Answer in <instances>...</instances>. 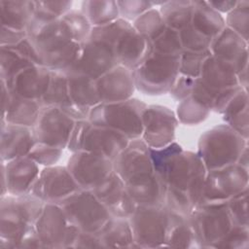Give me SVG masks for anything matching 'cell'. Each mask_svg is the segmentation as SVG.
Masks as SVG:
<instances>
[{
    "label": "cell",
    "instance_id": "6da1fadb",
    "mask_svg": "<svg viewBox=\"0 0 249 249\" xmlns=\"http://www.w3.org/2000/svg\"><path fill=\"white\" fill-rule=\"evenodd\" d=\"M155 172L166 187L185 192L194 207L199 202L206 168L192 151H186L177 142L158 149L150 148Z\"/></svg>",
    "mask_w": 249,
    "mask_h": 249
},
{
    "label": "cell",
    "instance_id": "7a4b0ae2",
    "mask_svg": "<svg viewBox=\"0 0 249 249\" xmlns=\"http://www.w3.org/2000/svg\"><path fill=\"white\" fill-rule=\"evenodd\" d=\"M27 36L37 48L42 64L51 70L68 72L80 56L82 44L66 35L59 18L49 22L31 20Z\"/></svg>",
    "mask_w": 249,
    "mask_h": 249
},
{
    "label": "cell",
    "instance_id": "3957f363",
    "mask_svg": "<svg viewBox=\"0 0 249 249\" xmlns=\"http://www.w3.org/2000/svg\"><path fill=\"white\" fill-rule=\"evenodd\" d=\"M44 204L32 194L0 196L1 249H15L17 242L34 227Z\"/></svg>",
    "mask_w": 249,
    "mask_h": 249
},
{
    "label": "cell",
    "instance_id": "277c9868",
    "mask_svg": "<svg viewBox=\"0 0 249 249\" xmlns=\"http://www.w3.org/2000/svg\"><path fill=\"white\" fill-rule=\"evenodd\" d=\"M90 38L111 46L118 63L134 70L150 53V43L132 26L131 22L119 18L115 21L98 27H92Z\"/></svg>",
    "mask_w": 249,
    "mask_h": 249
},
{
    "label": "cell",
    "instance_id": "5b68a950",
    "mask_svg": "<svg viewBox=\"0 0 249 249\" xmlns=\"http://www.w3.org/2000/svg\"><path fill=\"white\" fill-rule=\"evenodd\" d=\"M246 146H248L247 139L227 124H222L200 135L196 154L208 171L236 163Z\"/></svg>",
    "mask_w": 249,
    "mask_h": 249
},
{
    "label": "cell",
    "instance_id": "8992f818",
    "mask_svg": "<svg viewBox=\"0 0 249 249\" xmlns=\"http://www.w3.org/2000/svg\"><path fill=\"white\" fill-rule=\"evenodd\" d=\"M147 104L137 98L118 102H100L90 109L89 121L107 126L129 140L141 138L142 116Z\"/></svg>",
    "mask_w": 249,
    "mask_h": 249
},
{
    "label": "cell",
    "instance_id": "52a82bcc",
    "mask_svg": "<svg viewBox=\"0 0 249 249\" xmlns=\"http://www.w3.org/2000/svg\"><path fill=\"white\" fill-rule=\"evenodd\" d=\"M135 88L147 95L169 93L179 76V56L150 52L145 59L132 70Z\"/></svg>",
    "mask_w": 249,
    "mask_h": 249
},
{
    "label": "cell",
    "instance_id": "ba28073f",
    "mask_svg": "<svg viewBox=\"0 0 249 249\" xmlns=\"http://www.w3.org/2000/svg\"><path fill=\"white\" fill-rule=\"evenodd\" d=\"M129 139L121 132L91 123L89 120L77 121L67 149L73 153L88 151L98 153L112 160L125 148Z\"/></svg>",
    "mask_w": 249,
    "mask_h": 249
},
{
    "label": "cell",
    "instance_id": "9c48e42d",
    "mask_svg": "<svg viewBox=\"0 0 249 249\" xmlns=\"http://www.w3.org/2000/svg\"><path fill=\"white\" fill-rule=\"evenodd\" d=\"M69 222L81 231L97 232L111 218V214L93 191L79 189L60 202Z\"/></svg>",
    "mask_w": 249,
    "mask_h": 249
},
{
    "label": "cell",
    "instance_id": "30bf717a",
    "mask_svg": "<svg viewBox=\"0 0 249 249\" xmlns=\"http://www.w3.org/2000/svg\"><path fill=\"white\" fill-rule=\"evenodd\" d=\"M135 248H163L170 217L163 205L136 206L128 217Z\"/></svg>",
    "mask_w": 249,
    "mask_h": 249
},
{
    "label": "cell",
    "instance_id": "8fae6325",
    "mask_svg": "<svg viewBox=\"0 0 249 249\" xmlns=\"http://www.w3.org/2000/svg\"><path fill=\"white\" fill-rule=\"evenodd\" d=\"M190 222L199 248H213L233 225L227 202H206L195 206Z\"/></svg>",
    "mask_w": 249,
    "mask_h": 249
},
{
    "label": "cell",
    "instance_id": "7c38bea8",
    "mask_svg": "<svg viewBox=\"0 0 249 249\" xmlns=\"http://www.w3.org/2000/svg\"><path fill=\"white\" fill-rule=\"evenodd\" d=\"M34 228L43 248H73L80 230L67 219L58 203H45Z\"/></svg>",
    "mask_w": 249,
    "mask_h": 249
},
{
    "label": "cell",
    "instance_id": "4fadbf2b",
    "mask_svg": "<svg viewBox=\"0 0 249 249\" xmlns=\"http://www.w3.org/2000/svg\"><path fill=\"white\" fill-rule=\"evenodd\" d=\"M246 188H249V169L237 163L208 170L197 205L206 202H226Z\"/></svg>",
    "mask_w": 249,
    "mask_h": 249
},
{
    "label": "cell",
    "instance_id": "5bb4252c",
    "mask_svg": "<svg viewBox=\"0 0 249 249\" xmlns=\"http://www.w3.org/2000/svg\"><path fill=\"white\" fill-rule=\"evenodd\" d=\"M76 122L58 107L42 106L32 130L37 142L64 150Z\"/></svg>",
    "mask_w": 249,
    "mask_h": 249
},
{
    "label": "cell",
    "instance_id": "9a60e30c",
    "mask_svg": "<svg viewBox=\"0 0 249 249\" xmlns=\"http://www.w3.org/2000/svg\"><path fill=\"white\" fill-rule=\"evenodd\" d=\"M66 166L80 189L91 191L114 171L111 159L88 151L71 153Z\"/></svg>",
    "mask_w": 249,
    "mask_h": 249
},
{
    "label": "cell",
    "instance_id": "2e32d148",
    "mask_svg": "<svg viewBox=\"0 0 249 249\" xmlns=\"http://www.w3.org/2000/svg\"><path fill=\"white\" fill-rule=\"evenodd\" d=\"M178 119L175 112L162 105H147L142 116L141 139L151 149L175 141Z\"/></svg>",
    "mask_w": 249,
    "mask_h": 249
},
{
    "label": "cell",
    "instance_id": "e0dca14e",
    "mask_svg": "<svg viewBox=\"0 0 249 249\" xmlns=\"http://www.w3.org/2000/svg\"><path fill=\"white\" fill-rule=\"evenodd\" d=\"M79 189L67 166L55 164L41 169L31 194L45 203H58Z\"/></svg>",
    "mask_w": 249,
    "mask_h": 249
},
{
    "label": "cell",
    "instance_id": "ac0fdd59",
    "mask_svg": "<svg viewBox=\"0 0 249 249\" xmlns=\"http://www.w3.org/2000/svg\"><path fill=\"white\" fill-rule=\"evenodd\" d=\"M119 65L114 50L108 44L89 38L82 44L80 56L74 67L68 72H75L97 80L103 74Z\"/></svg>",
    "mask_w": 249,
    "mask_h": 249
},
{
    "label": "cell",
    "instance_id": "d6986e66",
    "mask_svg": "<svg viewBox=\"0 0 249 249\" xmlns=\"http://www.w3.org/2000/svg\"><path fill=\"white\" fill-rule=\"evenodd\" d=\"M113 169L124 183L155 172L150 148L141 138L129 140L125 148L113 160Z\"/></svg>",
    "mask_w": 249,
    "mask_h": 249
},
{
    "label": "cell",
    "instance_id": "ffe728a7",
    "mask_svg": "<svg viewBox=\"0 0 249 249\" xmlns=\"http://www.w3.org/2000/svg\"><path fill=\"white\" fill-rule=\"evenodd\" d=\"M92 191L111 216L128 218L137 206L129 196L124 181L114 171Z\"/></svg>",
    "mask_w": 249,
    "mask_h": 249
},
{
    "label": "cell",
    "instance_id": "44dd1931",
    "mask_svg": "<svg viewBox=\"0 0 249 249\" xmlns=\"http://www.w3.org/2000/svg\"><path fill=\"white\" fill-rule=\"evenodd\" d=\"M95 84L101 102L129 99L136 89L132 70L120 64L95 80Z\"/></svg>",
    "mask_w": 249,
    "mask_h": 249
},
{
    "label": "cell",
    "instance_id": "7402d4cb",
    "mask_svg": "<svg viewBox=\"0 0 249 249\" xmlns=\"http://www.w3.org/2000/svg\"><path fill=\"white\" fill-rule=\"evenodd\" d=\"M209 50L214 57L231 64L236 73L248 67V42L227 26L212 39Z\"/></svg>",
    "mask_w": 249,
    "mask_h": 249
},
{
    "label": "cell",
    "instance_id": "603a6c76",
    "mask_svg": "<svg viewBox=\"0 0 249 249\" xmlns=\"http://www.w3.org/2000/svg\"><path fill=\"white\" fill-rule=\"evenodd\" d=\"M28 156L1 161L7 182V195L23 196L31 194L41 169Z\"/></svg>",
    "mask_w": 249,
    "mask_h": 249
},
{
    "label": "cell",
    "instance_id": "cb8c5ba5",
    "mask_svg": "<svg viewBox=\"0 0 249 249\" xmlns=\"http://www.w3.org/2000/svg\"><path fill=\"white\" fill-rule=\"evenodd\" d=\"M0 160L7 161L26 157L36 144L32 127L18 125L1 121Z\"/></svg>",
    "mask_w": 249,
    "mask_h": 249
},
{
    "label": "cell",
    "instance_id": "d4e9b609",
    "mask_svg": "<svg viewBox=\"0 0 249 249\" xmlns=\"http://www.w3.org/2000/svg\"><path fill=\"white\" fill-rule=\"evenodd\" d=\"M50 79L51 69L44 65H32L18 73L7 86L12 92L40 102L48 89Z\"/></svg>",
    "mask_w": 249,
    "mask_h": 249
},
{
    "label": "cell",
    "instance_id": "484cf974",
    "mask_svg": "<svg viewBox=\"0 0 249 249\" xmlns=\"http://www.w3.org/2000/svg\"><path fill=\"white\" fill-rule=\"evenodd\" d=\"M125 186L137 206L163 205L166 186L156 172L130 180Z\"/></svg>",
    "mask_w": 249,
    "mask_h": 249
},
{
    "label": "cell",
    "instance_id": "4316f807",
    "mask_svg": "<svg viewBox=\"0 0 249 249\" xmlns=\"http://www.w3.org/2000/svg\"><path fill=\"white\" fill-rule=\"evenodd\" d=\"M198 78L208 87L217 90L238 86L234 67L212 54L205 59Z\"/></svg>",
    "mask_w": 249,
    "mask_h": 249
},
{
    "label": "cell",
    "instance_id": "83f0119b",
    "mask_svg": "<svg viewBox=\"0 0 249 249\" xmlns=\"http://www.w3.org/2000/svg\"><path fill=\"white\" fill-rule=\"evenodd\" d=\"M226 124L245 139H249L248 90L239 89L228 101L222 114Z\"/></svg>",
    "mask_w": 249,
    "mask_h": 249
},
{
    "label": "cell",
    "instance_id": "f1b7e54d",
    "mask_svg": "<svg viewBox=\"0 0 249 249\" xmlns=\"http://www.w3.org/2000/svg\"><path fill=\"white\" fill-rule=\"evenodd\" d=\"M41 108L39 101L24 98L11 91L8 106L1 114V121L32 127L38 119Z\"/></svg>",
    "mask_w": 249,
    "mask_h": 249
},
{
    "label": "cell",
    "instance_id": "f546056e",
    "mask_svg": "<svg viewBox=\"0 0 249 249\" xmlns=\"http://www.w3.org/2000/svg\"><path fill=\"white\" fill-rule=\"evenodd\" d=\"M35 11V1L0 0L1 26L27 32Z\"/></svg>",
    "mask_w": 249,
    "mask_h": 249
},
{
    "label": "cell",
    "instance_id": "4dcf8cb0",
    "mask_svg": "<svg viewBox=\"0 0 249 249\" xmlns=\"http://www.w3.org/2000/svg\"><path fill=\"white\" fill-rule=\"evenodd\" d=\"M97 234L104 248H135L128 218L111 216Z\"/></svg>",
    "mask_w": 249,
    "mask_h": 249
},
{
    "label": "cell",
    "instance_id": "1f68e13d",
    "mask_svg": "<svg viewBox=\"0 0 249 249\" xmlns=\"http://www.w3.org/2000/svg\"><path fill=\"white\" fill-rule=\"evenodd\" d=\"M66 73L68 77L69 95L74 104L91 109L101 102L95 80L80 73Z\"/></svg>",
    "mask_w": 249,
    "mask_h": 249
},
{
    "label": "cell",
    "instance_id": "d6a6232c",
    "mask_svg": "<svg viewBox=\"0 0 249 249\" xmlns=\"http://www.w3.org/2000/svg\"><path fill=\"white\" fill-rule=\"evenodd\" d=\"M191 24L203 35L213 39L225 27V18L214 10L207 1H194Z\"/></svg>",
    "mask_w": 249,
    "mask_h": 249
},
{
    "label": "cell",
    "instance_id": "836d02e7",
    "mask_svg": "<svg viewBox=\"0 0 249 249\" xmlns=\"http://www.w3.org/2000/svg\"><path fill=\"white\" fill-rule=\"evenodd\" d=\"M169 228L163 248H199L190 218L170 215Z\"/></svg>",
    "mask_w": 249,
    "mask_h": 249
},
{
    "label": "cell",
    "instance_id": "e575fe53",
    "mask_svg": "<svg viewBox=\"0 0 249 249\" xmlns=\"http://www.w3.org/2000/svg\"><path fill=\"white\" fill-rule=\"evenodd\" d=\"M80 11L92 27L109 24L120 18L117 1L114 0H86L81 3Z\"/></svg>",
    "mask_w": 249,
    "mask_h": 249
},
{
    "label": "cell",
    "instance_id": "d590c367",
    "mask_svg": "<svg viewBox=\"0 0 249 249\" xmlns=\"http://www.w3.org/2000/svg\"><path fill=\"white\" fill-rule=\"evenodd\" d=\"M40 104L41 106H55L61 110H65L73 104L69 95L66 72L51 70L50 84Z\"/></svg>",
    "mask_w": 249,
    "mask_h": 249
},
{
    "label": "cell",
    "instance_id": "8d00e7d4",
    "mask_svg": "<svg viewBox=\"0 0 249 249\" xmlns=\"http://www.w3.org/2000/svg\"><path fill=\"white\" fill-rule=\"evenodd\" d=\"M165 25L174 30L180 31L191 24L194 1L191 0H173L164 1L159 7Z\"/></svg>",
    "mask_w": 249,
    "mask_h": 249
},
{
    "label": "cell",
    "instance_id": "74e56055",
    "mask_svg": "<svg viewBox=\"0 0 249 249\" xmlns=\"http://www.w3.org/2000/svg\"><path fill=\"white\" fill-rule=\"evenodd\" d=\"M32 65L35 64L13 47L0 46V80L6 84H10L18 73Z\"/></svg>",
    "mask_w": 249,
    "mask_h": 249
},
{
    "label": "cell",
    "instance_id": "f35d334b",
    "mask_svg": "<svg viewBox=\"0 0 249 249\" xmlns=\"http://www.w3.org/2000/svg\"><path fill=\"white\" fill-rule=\"evenodd\" d=\"M59 21L71 40L83 44L89 38L92 26L80 10H70L59 18Z\"/></svg>",
    "mask_w": 249,
    "mask_h": 249
},
{
    "label": "cell",
    "instance_id": "ab89813d",
    "mask_svg": "<svg viewBox=\"0 0 249 249\" xmlns=\"http://www.w3.org/2000/svg\"><path fill=\"white\" fill-rule=\"evenodd\" d=\"M133 28L149 43L158 38L166 28L160 12L157 8L150 9L131 22Z\"/></svg>",
    "mask_w": 249,
    "mask_h": 249
},
{
    "label": "cell",
    "instance_id": "60d3db41",
    "mask_svg": "<svg viewBox=\"0 0 249 249\" xmlns=\"http://www.w3.org/2000/svg\"><path fill=\"white\" fill-rule=\"evenodd\" d=\"M210 112L211 110L208 107L189 96L179 101L175 114L179 123L187 125H196L204 122Z\"/></svg>",
    "mask_w": 249,
    "mask_h": 249
},
{
    "label": "cell",
    "instance_id": "b9f144b4",
    "mask_svg": "<svg viewBox=\"0 0 249 249\" xmlns=\"http://www.w3.org/2000/svg\"><path fill=\"white\" fill-rule=\"evenodd\" d=\"M226 26L246 42L249 40V1H237L236 6L227 14L225 18Z\"/></svg>",
    "mask_w": 249,
    "mask_h": 249
},
{
    "label": "cell",
    "instance_id": "7bdbcfd3",
    "mask_svg": "<svg viewBox=\"0 0 249 249\" xmlns=\"http://www.w3.org/2000/svg\"><path fill=\"white\" fill-rule=\"evenodd\" d=\"M163 206L170 215L190 218L194 209L188 195L185 192L166 187Z\"/></svg>",
    "mask_w": 249,
    "mask_h": 249
},
{
    "label": "cell",
    "instance_id": "ee69618b",
    "mask_svg": "<svg viewBox=\"0 0 249 249\" xmlns=\"http://www.w3.org/2000/svg\"><path fill=\"white\" fill-rule=\"evenodd\" d=\"M150 47L151 52L165 55L180 56L183 52L179 31L167 26L158 38L150 43Z\"/></svg>",
    "mask_w": 249,
    "mask_h": 249
},
{
    "label": "cell",
    "instance_id": "f6af8a7d",
    "mask_svg": "<svg viewBox=\"0 0 249 249\" xmlns=\"http://www.w3.org/2000/svg\"><path fill=\"white\" fill-rule=\"evenodd\" d=\"M211 55L210 50L203 52L183 51L179 56V73L192 78H198L205 59Z\"/></svg>",
    "mask_w": 249,
    "mask_h": 249
},
{
    "label": "cell",
    "instance_id": "bcb514c9",
    "mask_svg": "<svg viewBox=\"0 0 249 249\" xmlns=\"http://www.w3.org/2000/svg\"><path fill=\"white\" fill-rule=\"evenodd\" d=\"M216 249H248L249 226L232 225L230 231L213 246Z\"/></svg>",
    "mask_w": 249,
    "mask_h": 249
},
{
    "label": "cell",
    "instance_id": "7dc6e473",
    "mask_svg": "<svg viewBox=\"0 0 249 249\" xmlns=\"http://www.w3.org/2000/svg\"><path fill=\"white\" fill-rule=\"evenodd\" d=\"M179 37L183 51L203 52L209 50L212 39L196 30L192 24L179 31Z\"/></svg>",
    "mask_w": 249,
    "mask_h": 249
},
{
    "label": "cell",
    "instance_id": "c3c4849f",
    "mask_svg": "<svg viewBox=\"0 0 249 249\" xmlns=\"http://www.w3.org/2000/svg\"><path fill=\"white\" fill-rule=\"evenodd\" d=\"M248 195L249 188L238 193L227 200V206L234 225L249 226L248 222Z\"/></svg>",
    "mask_w": 249,
    "mask_h": 249
},
{
    "label": "cell",
    "instance_id": "681fc988",
    "mask_svg": "<svg viewBox=\"0 0 249 249\" xmlns=\"http://www.w3.org/2000/svg\"><path fill=\"white\" fill-rule=\"evenodd\" d=\"M63 150L45 144L36 142L31 149L28 157L33 160L40 166H52L55 165L62 156Z\"/></svg>",
    "mask_w": 249,
    "mask_h": 249
},
{
    "label": "cell",
    "instance_id": "f907efd6",
    "mask_svg": "<svg viewBox=\"0 0 249 249\" xmlns=\"http://www.w3.org/2000/svg\"><path fill=\"white\" fill-rule=\"evenodd\" d=\"M120 18L132 22L150 9L155 8L153 1L147 0H119L117 1Z\"/></svg>",
    "mask_w": 249,
    "mask_h": 249
},
{
    "label": "cell",
    "instance_id": "816d5d0a",
    "mask_svg": "<svg viewBox=\"0 0 249 249\" xmlns=\"http://www.w3.org/2000/svg\"><path fill=\"white\" fill-rule=\"evenodd\" d=\"M221 90L214 89L204 84L199 78H196L195 81V85L193 88V91L191 96L196 100L199 101L206 107H208L211 111L214 106V103L219 95Z\"/></svg>",
    "mask_w": 249,
    "mask_h": 249
},
{
    "label": "cell",
    "instance_id": "f5cc1de1",
    "mask_svg": "<svg viewBox=\"0 0 249 249\" xmlns=\"http://www.w3.org/2000/svg\"><path fill=\"white\" fill-rule=\"evenodd\" d=\"M196 79V78L179 74L172 89L169 91L171 97L177 101H181L191 96Z\"/></svg>",
    "mask_w": 249,
    "mask_h": 249
},
{
    "label": "cell",
    "instance_id": "db71d44e",
    "mask_svg": "<svg viewBox=\"0 0 249 249\" xmlns=\"http://www.w3.org/2000/svg\"><path fill=\"white\" fill-rule=\"evenodd\" d=\"M37 5L50 15L60 18L67 12L72 10V1H36Z\"/></svg>",
    "mask_w": 249,
    "mask_h": 249
},
{
    "label": "cell",
    "instance_id": "11a10c76",
    "mask_svg": "<svg viewBox=\"0 0 249 249\" xmlns=\"http://www.w3.org/2000/svg\"><path fill=\"white\" fill-rule=\"evenodd\" d=\"M15 50H17L21 55H23L25 58L30 60L35 65H43L40 53L35 47L34 43L31 41V39L27 36L24 38L21 42H19L18 45L13 46Z\"/></svg>",
    "mask_w": 249,
    "mask_h": 249
},
{
    "label": "cell",
    "instance_id": "9f6ffc18",
    "mask_svg": "<svg viewBox=\"0 0 249 249\" xmlns=\"http://www.w3.org/2000/svg\"><path fill=\"white\" fill-rule=\"evenodd\" d=\"M73 248L93 249V248H104V246L97 232H86V231H80Z\"/></svg>",
    "mask_w": 249,
    "mask_h": 249
},
{
    "label": "cell",
    "instance_id": "6f0895ef",
    "mask_svg": "<svg viewBox=\"0 0 249 249\" xmlns=\"http://www.w3.org/2000/svg\"><path fill=\"white\" fill-rule=\"evenodd\" d=\"M27 37V32L18 31L5 26H1L0 32V46L13 47L21 42Z\"/></svg>",
    "mask_w": 249,
    "mask_h": 249
},
{
    "label": "cell",
    "instance_id": "680465c9",
    "mask_svg": "<svg viewBox=\"0 0 249 249\" xmlns=\"http://www.w3.org/2000/svg\"><path fill=\"white\" fill-rule=\"evenodd\" d=\"M29 249V248H43L42 242L36 232L35 228L30 229L16 244L15 249Z\"/></svg>",
    "mask_w": 249,
    "mask_h": 249
},
{
    "label": "cell",
    "instance_id": "91938a15",
    "mask_svg": "<svg viewBox=\"0 0 249 249\" xmlns=\"http://www.w3.org/2000/svg\"><path fill=\"white\" fill-rule=\"evenodd\" d=\"M208 4L216 10L221 15L228 14L231 12L237 4V1L233 0H224V1H207Z\"/></svg>",
    "mask_w": 249,
    "mask_h": 249
},
{
    "label": "cell",
    "instance_id": "94428289",
    "mask_svg": "<svg viewBox=\"0 0 249 249\" xmlns=\"http://www.w3.org/2000/svg\"><path fill=\"white\" fill-rule=\"evenodd\" d=\"M236 80H237V85L245 89L248 90V85H249V80H248V67H245L241 71L236 73Z\"/></svg>",
    "mask_w": 249,
    "mask_h": 249
},
{
    "label": "cell",
    "instance_id": "6125c7cd",
    "mask_svg": "<svg viewBox=\"0 0 249 249\" xmlns=\"http://www.w3.org/2000/svg\"><path fill=\"white\" fill-rule=\"evenodd\" d=\"M237 164L241 165L242 167L244 168H247L249 169V159H248V146H246L244 148V150L241 152L237 161H236Z\"/></svg>",
    "mask_w": 249,
    "mask_h": 249
}]
</instances>
